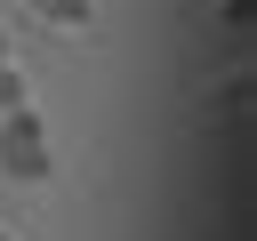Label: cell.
Segmentation results:
<instances>
[{"mask_svg": "<svg viewBox=\"0 0 257 241\" xmlns=\"http://www.w3.org/2000/svg\"><path fill=\"white\" fill-rule=\"evenodd\" d=\"M0 241H8V233H0Z\"/></svg>", "mask_w": 257, "mask_h": 241, "instance_id": "obj_5", "label": "cell"}, {"mask_svg": "<svg viewBox=\"0 0 257 241\" xmlns=\"http://www.w3.org/2000/svg\"><path fill=\"white\" fill-rule=\"evenodd\" d=\"M0 56H16V40H8V24H0Z\"/></svg>", "mask_w": 257, "mask_h": 241, "instance_id": "obj_4", "label": "cell"}, {"mask_svg": "<svg viewBox=\"0 0 257 241\" xmlns=\"http://www.w3.org/2000/svg\"><path fill=\"white\" fill-rule=\"evenodd\" d=\"M40 24H56V32H88L96 24V0H24Z\"/></svg>", "mask_w": 257, "mask_h": 241, "instance_id": "obj_2", "label": "cell"}, {"mask_svg": "<svg viewBox=\"0 0 257 241\" xmlns=\"http://www.w3.org/2000/svg\"><path fill=\"white\" fill-rule=\"evenodd\" d=\"M16 104H32V80H24L16 56H0V112H16Z\"/></svg>", "mask_w": 257, "mask_h": 241, "instance_id": "obj_3", "label": "cell"}, {"mask_svg": "<svg viewBox=\"0 0 257 241\" xmlns=\"http://www.w3.org/2000/svg\"><path fill=\"white\" fill-rule=\"evenodd\" d=\"M48 169H56V153H48V120H40V104L0 112V177H8V185H40Z\"/></svg>", "mask_w": 257, "mask_h": 241, "instance_id": "obj_1", "label": "cell"}]
</instances>
